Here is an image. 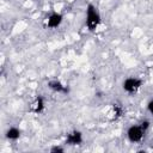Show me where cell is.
Listing matches in <instances>:
<instances>
[{
    "mask_svg": "<svg viewBox=\"0 0 153 153\" xmlns=\"http://www.w3.org/2000/svg\"><path fill=\"white\" fill-rule=\"evenodd\" d=\"M102 22L100 14L97 10V7L93 4H88L86 6V26L88 29V31L93 32L97 30V27L99 26Z\"/></svg>",
    "mask_w": 153,
    "mask_h": 153,
    "instance_id": "1",
    "label": "cell"
},
{
    "mask_svg": "<svg viewBox=\"0 0 153 153\" xmlns=\"http://www.w3.org/2000/svg\"><path fill=\"white\" fill-rule=\"evenodd\" d=\"M141 86H142V80L139 78H135V76H129V78L124 79V81L122 84L123 90L129 94L137 92Z\"/></svg>",
    "mask_w": 153,
    "mask_h": 153,
    "instance_id": "2",
    "label": "cell"
},
{
    "mask_svg": "<svg viewBox=\"0 0 153 153\" xmlns=\"http://www.w3.org/2000/svg\"><path fill=\"white\" fill-rule=\"evenodd\" d=\"M145 130L141 128V126H130L127 130V137L130 142H140L145 136Z\"/></svg>",
    "mask_w": 153,
    "mask_h": 153,
    "instance_id": "3",
    "label": "cell"
},
{
    "mask_svg": "<svg viewBox=\"0 0 153 153\" xmlns=\"http://www.w3.org/2000/svg\"><path fill=\"white\" fill-rule=\"evenodd\" d=\"M82 140H84L82 133L80 130H73V131L67 134L66 143L69 146H76V145H80L82 142Z\"/></svg>",
    "mask_w": 153,
    "mask_h": 153,
    "instance_id": "4",
    "label": "cell"
},
{
    "mask_svg": "<svg viewBox=\"0 0 153 153\" xmlns=\"http://www.w3.org/2000/svg\"><path fill=\"white\" fill-rule=\"evenodd\" d=\"M63 20V16L59 12H53L49 14L48 19H47V26L50 27V29H56L61 25Z\"/></svg>",
    "mask_w": 153,
    "mask_h": 153,
    "instance_id": "5",
    "label": "cell"
},
{
    "mask_svg": "<svg viewBox=\"0 0 153 153\" xmlns=\"http://www.w3.org/2000/svg\"><path fill=\"white\" fill-rule=\"evenodd\" d=\"M48 87L54 91V92H57V93H68L69 92V87L66 86L65 84H62L60 80L57 79H53L50 81H48Z\"/></svg>",
    "mask_w": 153,
    "mask_h": 153,
    "instance_id": "6",
    "label": "cell"
},
{
    "mask_svg": "<svg viewBox=\"0 0 153 153\" xmlns=\"http://www.w3.org/2000/svg\"><path fill=\"white\" fill-rule=\"evenodd\" d=\"M5 136L7 140H11V141H16L19 139L20 136V129L17 128V127H10L6 133H5Z\"/></svg>",
    "mask_w": 153,
    "mask_h": 153,
    "instance_id": "7",
    "label": "cell"
},
{
    "mask_svg": "<svg viewBox=\"0 0 153 153\" xmlns=\"http://www.w3.org/2000/svg\"><path fill=\"white\" fill-rule=\"evenodd\" d=\"M44 110V99L42 96H37L36 100L33 103V112L35 114H41Z\"/></svg>",
    "mask_w": 153,
    "mask_h": 153,
    "instance_id": "8",
    "label": "cell"
},
{
    "mask_svg": "<svg viewBox=\"0 0 153 153\" xmlns=\"http://www.w3.org/2000/svg\"><path fill=\"white\" fill-rule=\"evenodd\" d=\"M114 114H115V118H118L121 115H122V109H121V106H118V105H114Z\"/></svg>",
    "mask_w": 153,
    "mask_h": 153,
    "instance_id": "9",
    "label": "cell"
},
{
    "mask_svg": "<svg viewBox=\"0 0 153 153\" xmlns=\"http://www.w3.org/2000/svg\"><path fill=\"white\" fill-rule=\"evenodd\" d=\"M50 152L51 153H63L65 152V148L61 147V146H53L50 148Z\"/></svg>",
    "mask_w": 153,
    "mask_h": 153,
    "instance_id": "10",
    "label": "cell"
},
{
    "mask_svg": "<svg viewBox=\"0 0 153 153\" xmlns=\"http://www.w3.org/2000/svg\"><path fill=\"white\" fill-rule=\"evenodd\" d=\"M140 126H141V128L146 131L148 128H149V121H147V120H145V121H142L141 123H140Z\"/></svg>",
    "mask_w": 153,
    "mask_h": 153,
    "instance_id": "11",
    "label": "cell"
},
{
    "mask_svg": "<svg viewBox=\"0 0 153 153\" xmlns=\"http://www.w3.org/2000/svg\"><path fill=\"white\" fill-rule=\"evenodd\" d=\"M147 110L153 115V99H151V100L148 102V104H147Z\"/></svg>",
    "mask_w": 153,
    "mask_h": 153,
    "instance_id": "12",
    "label": "cell"
}]
</instances>
